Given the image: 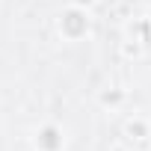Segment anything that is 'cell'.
<instances>
[{"label":"cell","mask_w":151,"mask_h":151,"mask_svg":"<svg viewBox=\"0 0 151 151\" xmlns=\"http://www.w3.org/2000/svg\"><path fill=\"white\" fill-rule=\"evenodd\" d=\"M36 145H39L42 151H59V148H62V133H59V127H53V124L42 127Z\"/></svg>","instance_id":"7a4b0ae2"},{"label":"cell","mask_w":151,"mask_h":151,"mask_svg":"<svg viewBox=\"0 0 151 151\" xmlns=\"http://www.w3.org/2000/svg\"><path fill=\"white\" fill-rule=\"evenodd\" d=\"M59 27H62V36H68V39H80V36L86 33V27H89L86 12H80V9H68V12L62 15Z\"/></svg>","instance_id":"6da1fadb"},{"label":"cell","mask_w":151,"mask_h":151,"mask_svg":"<svg viewBox=\"0 0 151 151\" xmlns=\"http://www.w3.org/2000/svg\"><path fill=\"white\" fill-rule=\"evenodd\" d=\"M77 3H92V0H77Z\"/></svg>","instance_id":"3957f363"}]
</instances>
